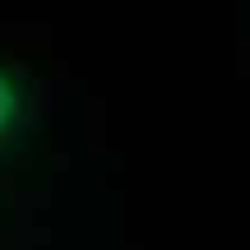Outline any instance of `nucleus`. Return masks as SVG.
<instances>
[{
    "instance_id": "obj_1",
    "label": "nucleus",
    "mask_w": 250,
    "mask_h": 250,
    "mask_svg": "<svg viewBox=\"0 0 250 250\" xmlns=\"http://www.w3.org/2000/svg\"><path fill=\"white\" fill-rule=\"evenodd\" d=\"M19 125H23V83L0 65V153L19 134Z\"/></svg>"
}]
</instances>
